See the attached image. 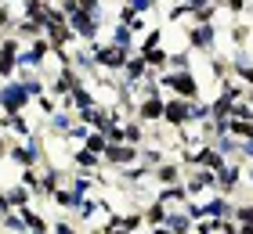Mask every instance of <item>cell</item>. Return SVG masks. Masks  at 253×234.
<instances>
[{"label": "cell", "instance_id": "obj_1", "mask_svg": "<svg viewBox=\"0 0 253 234\" xmlns=\"http://www.w3.org/2000/svg\"><path fill=\"white\" fill-rule=\"evenodd\" d=\"M0 101H4V115H18L33 104V90L22 79H7V83H0Z\"/></svg>", "mask_w": 253, "mask_h": 234}, {"label": "cell", "instance_id": "obj_2", "mask_svg": "<svg viewBox=\"0 0 253 234\" xmlns=\"http://www.w3.org/2000/svg\"><path fill=\"white\" fill-rule=\"evenodd\" d=\"M185 47L213 54L217 51V26H185Z\"/></svg>", "mask_w": 253, "mask_h": 234}, {"label": "cell", "instance_id": "obj_3", "mask_svg": "<svg viewBox=\"0 0 253 234\" xmlns=\"http://www.w3.org/2000/svg\"><path fill=\"white\" fill-rule=\"evenodd\" d=\"M163 126H170V130H181V126H192V101H181V98H167V101H163Z\"/></svg>", "mask_w": 253, "mask_h": 234}, {"label": "cell", "instance_id": "obj_4", "mask_svg": "<svg viewBox=\"0 0 253 234\" xmlns=\"http://www.w3.org/2000/svg\"><path fill=\"white\" fill-rule=\"evenodd\" d=\"M163 101H167V98H137V104H134V119L141 123V126L163 123Z\"/></svg>", "mask_w": 253, "mask_h": 234}, {"label": "cell", "instance_id": "obj_5", "mask_svg": "<svg viewBox=\"0 0 253 234\" xmlns=\"http://www.w3.org/2000/svg\"><path fill=\"white\" fill-rule=\"evenodd\" d=\"M181 180H185V169H181L177 159H167V162H159V166L152 169V184L156 187H174Z\"/></svg>", "mask_w": 253, "mask_h": 234}, {"label": "cell", "instance_id": "obj_6", "mask_svg": "<svg viewBox=\"0 0 253 234\" xmlns=\"http://www.w3.org/2000/svg\"><path fill=\"white\" fill-rule=\"evenodd\" d=\"M203 213H206V220H232L235 202H232V198H224V195H210L203 202Z\"/></svg>", "mask_w": 253, "mask_h": 234}, {"label": "cell", "instance_id": "obj_7", "mask_svg": "<svg viewBox=\"0 0 253 234\" xmlns=\"http://www.w3.org/2000/svg\"><path fill=\"white\" fill-rule=\"evenodd\" d=\"M4 198H7V205H11V209H26V205L37 202V198H33V191H29V187H22L18 180L11 184V187H4Z\"/></svg>", "mask_w": 253, "mask_h": 234}, {"label": "cell", "instance_id": "obj_8", "mask_svg": "<svg viewBox=\"0 0 253 234\" xmlns=\"http://www.w3.org/2000/svg\"><path fill=\"white\" fill-rule=\"evenodd\" d=\"M228 40H232V43L239 47V51H246V47L253 43V26H250V22H243V18H239L235 26L228 29Z\"/></svg>", "mask_w": 253, "mask_h": 234}, {"label": "cell", "instance_id": "obj_9", "mask_svg": "<svg viewBox=\"0 0 253 234\" xmlns=\"http://www.w3.org/2000/svg\"><path fill=\"white\" fill-rule=\"evenodd\" d=\"M210 76L217 79V83H224V79H232V58L228 54H210Z\"/></svg>", "mask_w": 253, "mask_h": 234}, {"label": "cell", "instance_id": "obj_10", "mask_svg": "<svg viewBox=\"0 0 253 234\" xmlns=\"http://www.w3.org/2000/svg\"><path fill=\"white\" fill-rule=\"evenodd\" d=\"M141 216H145V227H163V224H167V209L159 205L156 198H152L148 205H141Z\"/></svg>", "mask_w": 253, "mask_h": 234}, {"label": "cell", "instance_id": "obj_11", "mask_svg": "<svg viewBox=\"0 0 253 234\" xmlns=\"http://www.w3.org/2000/svg\"><path fill=\"white\" fill-rule=\"evenodd\" d=\"M123 144H134V148L145 144V126L137 123V119H126L123 123Z\"/></svg>", "mask_w": 253, "mask_h": 234}, {"label": "cell", "instance_id": "obj_12", "mask_svg": "<svg viewBox=\"0 0 253 234\" xmlns=\"http://www.w3.org/2000/svg\"><path fill=\"white\" fill-rule=\"evenodd\" d=\"M33 104H37V108H40V115H43V119H40V123H47V119H51V115H54V112H58V98H51V94H40V98H37V101H33Z\"/></svg>", "mask_w": 253, "mask_h": 234}, {"label": "cell", "instance_id": "obj_13", "mask_svg": "<svg viewBox=\"0 0 253 234\" xmlns=\"http://www.w3.org/2000/svg\"><path fill=\"white\" fill-rule=\"evenodd\" d=\"M232 220H235L239 227H253V202H235Z\"/></svg>", "mask_w": 253, "mask_h": 234}, {"label": "cell", "instance_id": "obj_14", "mask_svg": "<svg viewBox=\"0 0 253 234\" xmlns=\"http://www.w3.org/2000/svg\"><path fill=\"white\" fill-rule=\"evenodd\" d=\"M105 144H109V140H105V134H94V130H90V134L84 137V144H80V148H87L90 155H98V159H101V151H105Z\"/></svg>", "mask_w": 253, "mask_h": 234}, {"label": "cell", "instance_id": "obj_15", "mask_svg": "<svg viewBox=\"0 0 253 234\" xmlns=\"http://www.w3.org/2000/svg\"><path fill=\"white\" fill-rule=\"evenodd\" d=\"M15 4H0V36H7L11 26H15Z\"/></svg>", "mask_w": 253, "mask_h": 234}, {"label": "cell", "instance_id": "obj_16", "mask_svg": "<svg viewBox=\"0 0 253 234\" xmlns=\"http://www.w3.org/2000/svg\"><path fill=\"white\" fill-rule=\"evenodd\" d=\"M177 4H185L188 11H195V7H206V4H213V0H177Z\"/></svg>", "mask_w": 253, "mask_h": 234}, {"label": "cell", "instance_id": "obj_17", "mask_svg": "<svg viewBox=\"0 0 253 234\" xmlns=\"http://www.w3.org/2000/svg\"><path fill=\"white\" fill-rule=\"evenodd\" d=\"M7 148H11V134H0V159H7Z\"/></svg>", "mask_w": 253, "mask_h": 234}, {"label": "cell", "instance_id": "obj_18", "mask_svg": "<svg viewBox=\"0 0 253 234\" xmlns=\"http://www.w3.org/2000/svg\"><path fill=\"white\" fill-rule=\"evenodd\" d=\"M0 115H4V101H0Z\"/></svg>", "mask_w": 253, "mask_h": 234}, {"label": "cell", "instance_id": "obj_19", "mask_svg": "<svg viewBox=\"0 0 253 234\" xmlns=\"http://www.w3.org/2000/svg\"><path fill=\"white\" fill-rule=\"evenodd\" d=\"M18 4H22V0H18Z\"/></svg>", "mask_w": 253, "mask_h": 234}]
</instances>
